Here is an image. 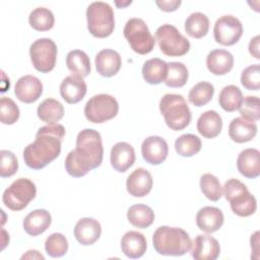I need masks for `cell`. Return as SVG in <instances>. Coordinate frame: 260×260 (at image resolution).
Instances as JSON below:
<instances>
[{
  "label": "cell",
  "mask_w": 260,
  "mask_h": 260,
  "mask_svg": "<svg viewBox=\"0 0 260 260\" xmlns=\"http://www.w3.org/2000/svg\"><path fill=\"white\" fill-rule=\"evenodd\" d=\"M45 250L53 258L62 257L68 251V241L61 233H53L45 242Z\"/></svg>",
  "instance_id": "40"
},
{
  "label": "cell",
  "mask_w": 260,
  "mask_h": 260,
  "mask_svg": "<svg viewBox=\"0 0 260 260\" xmlns=\"http://www.w3.org/2000/svg\"><path fill=\"white\" fill-rule=\"evenodd\" d=\"M36 194L37 188L35 183L29 179L19 178L4 191L2 201L7 208L19 211L28 205L36 197Z\"/></svg>",
  "instance_id": "8"
},
{
  "label": "cell",
  "mask_w": 260,
  "mask_h": 260,
  "mask_svg": "<svg viewBox=\"0 0 260 260\" xmlns=\"http://www.w3.org/2000/svg\"><path fill=\"white\" fill-rule=\"evenodd\" d=\"M159 111L167 126L175 131L185 129L192 119L189 106L181 94H165L159 101Z\"/></svg>",
  "instance_id": "3"
},
{
  "label": "cell",
  "mask_w": 260,
  "mask_h": 260,
  "mask_svg": "<svg viewBox=\"0 0 260 260\" xmlns=\"http://www.w3.org/2000/svg\"><path fill=\"white\" fill-rule=\"evenodd\" d=\"M123 35L131 49L137 54H148L154 48V38L141 18L133 17L128 19L124 26Z\"/></svg>",
  "instance_id": "6"
},
{
  "label": "cell",
  "mask_w": 260,
  "mask_h": 260,
  "mask_svg": "<svg viewBox=\"0 0 260 260\" xmlns=\"http://www.w3.org/2000/svg\"><path fill=\"white\" fill-rule=\"evenodd\" d=\"M86 83L83 77L71 74L65 77L60 84V94L68 104H77L86 93Z\"/></svg>",
  "instance_id": "17"
},
{
  "label": "cell",
  "mask_w": 260,
  "mask_h": 260,
  "mask_svg": "<svg viewBox=\"0 0 260 260\" xmlns=\"http://www.w3.org/2000/svg\"><path fill=\"white\" fill-rule=\"evenodd\" d=\"M257 134V125L254 121L237 117L232 120L229 126L230 138L237 143L251 141Z\"/></svg>",
  "instance_id": "25"
},
{
  "label": "cell",
  "mask_w": 260,
  "mask_h": 260,
  "mask_svg": "<svg viewBox=\"0 0 260 260\" xmlns=\"http://www.w3.org/2000/svg\"><path fill=\"white\" fill-rule=\"evenodd\" d=\"M181 1L180 0H156L155 4L159 7L160 10L166 11V12H171V11H175L179 8V6L181 5Z\"/></svg>",
  "instance_id": "45"
},
{
  "label": "cell",
  "mask_w": 260,
  "mask_h": 260,
  "mask_svg": "<svg viewBox=\"0 0 260 260\" xmlns=\"http://www.w3.org/2000/svg\"><path fill=\"white\" fill-rule=\"evenodd\" d=\"M222 193L235 214L246 217L255 213L257 209L256 198L249 192L247 186L238 179L228 180L223 185Z\"/></svg>",
  "instance_id": "4"
},
{
  "label": "cell",
  "mask_w": 260,
  "mask_h": 260,
  "mask_svg": "<svg viewBox=\"0 0 260 260\" xmlns=\"http://www.w3.org/2000/svg\"><path fill=\"white\" fill-rule=\"evenodd\" d=\"M29 56L36 70L42 73H48L56 65L57 46L51 39H38L30 45Z\"/></svg>",
  "instance_id": "10"
},
{
  "label": "cell",
  "mask_w": 260,
  "mask_h": 260,
  "mask_svg": "<svg viewBox=\"0 0 260 260\" xmlns=\"http://www.w3.org/2000/svg\"><path fill=\"white\" fill-rule=\"evenodd\" d=\"M214 93V87L207 81H201L195 84L189 91L188 100L195 107H202L208 104Z\"/></svg>",
  "instance_id": "38"
},
{
  "label": "cell",
  "mask_w": 260,
  "mask_h": 260,
  "mask_svg": "<svg viewBox=\"0 0 260 260\" xmlns=\"http://www.w3.org/2000/svg\"><path fill=\"white\" fill-rule=\"evenodd\" d=\"M64 136L65 128L61 124H48L41 127L35 141L23 150L25 165L32 170H41L48 166L59 156Z\"/></svg>",
  "instance_id": "1"
},
{
  "label": "cell",
  "mask_w": 260,
  "mask_h": 260,
  "mask_svg": "<svg viewBox=\"0 0 260 260\" xmlns=\"http://www.w3.org/2000/svg\"><path fill=\"white\" fill-rule=\"evenodd\" d=\"M132 3V1H126V2H119V1H115V5L119 8H123L126 7L128 5H130Z\"/></svg>",
  "instance_id": "49"
},
{
  "label": "cell",
  "mask_w": 260,
  "mask_h": 260,
  "mask_svg": "<svg viewBox=\"0 0 260 260\" xmlns=\"http://www.w3.org/2000/svg\"><path fill=\"white\" fill-rule=\"evenodd\" d=\"M52 222V216L46 209H35L23 219V229L31 237H37L46 232Z\"/></svg>",
  "instance_id": "23"
},
{
  "label": "cell",
  "mask_w": 260,
  "mask_h": 260,
  "mask_svg": "<svg viewBox=\"0 0 260 260\" xmlns=\"http://www.w3.org/2000/svg\"><path fill=\"white\" fill-rule=\"evenodd\" d=\"M147 248V242L143 234L130 231L127 232L121 240L122 252L131 259H137L144 255Z\"/></svg>",
  "instance_id": "26"
},
{
  "label": "cell",
  "mask_w": 260,
  "mask_h": 260,
  "mask_svg": "<svg viewBox=\"0 0 260 260\" xmlns=\"http://www.w3.org/2000/svg\"><path fill=\"white\" fill-rule=\"evenodd\" d=\"M259 235L260 233L257 231L255 232L252 237H251V248L253 250V253L256 254L255 255V258L258 259L259 258Z\"/></svg>",
  "instance_id": "47"
},
{
  "label": "cell",
  "mask_w": 260,
  "mask_h": 260,
  "mask_svg": "<svg viewBox=\"0 0 260 260\" xmlns=\"http://www.w3.org/2000/svg\"><path fill=\"white\" fill-rule=\"evenodd\" d=\"M241 83L248 90H258L260 88V66L253 64L245 68L241 74Z\"/></svg>",
  "instance_id": "43"
},
{
  "label": "cell",
  "mask_w": 260,
  "mask_h": 260,
  "mask_svg": "<svg viewBox=\"0 0 260 260\" xmlns=\"http://www.w3.org/2000/svg\"><path fill=\"white\" fill-rule=\"evenodd\" d=\"M66 65L72 74L81 77H86L91 70L89 57L81 50L70 51L66 56Z\"/></svg>",
  "instance_id": "32"
},
{
  "label": "cell",
  "mask_w": 260,
  "mask_h": 260,
  "mask_svg": "<svg viewBox=\"0 0 260 260\" xmlns=\"http://www.w3.org/2000/svg\"><path fill=\"white\" fill-rule=\"evenodd\" d=\"M237 168L240 174L248 179L257 178L260 175V152L256 148H246L240 152L237 158Z\"/></svg>",
  "instance_id": "22"
},
{
  "label": "cell",
  "mask_w": 260,
  "mask_h": 260,
  "mask_svg": "<svg viewBox=\"0 0 260 260\" xmlns=\"http://www.w3.org/2000/svg\"><path fill=\"white\" fill-rule=\"evenodd\" d=\"M152 184L151 174L143 168H137L128 176L126 188L131 196L144 197L151 191Z\"/></svg>",
  "instance_id": "16"
},
{
  "label": "cell",
  "mask_w": 260,
  "mask_h": 260,
  "mask_svg": "<svg viewBox=\"0 0 260 260\" xmlns=\"http://www.w3.org/2000/svg\"><path fill=\"white\" fill-rule=\"evenodd\" d=\"M222 119L220 115L212 110L200 115L197 120V130L204 138H214L221 132Z\"/></svg>",
  "instance_id": "28"
},
{
  "label": "cell",
  "mask_w": 260,
  "mask_h": 260,
  "mask_svg": "<svg viewBox=\"0 0 260 260\" xmlns=\"http://www.w3.org/2000/svg\"><path fill=\"white\" fill-rule=\"evenodd\" d=\"M28 22L34 29L38 31H47L54 26L55 17L50 9L38 7L29 13Z\"/></svg>",
  "instance_id": "35"
},
{
  "label": "cell",
  "mask_w": 260,
  "mask_h": 260,
  "mask_svg": "<svg viewBox=\"0 0 260 260\" xmlns=\"http://www.w3.org/2000/svg\"><path fill=\"white\" fill-rule=\"evenodd\" d=\"M87 29L100 39L112 35L115 28V16L110 4L103 1H95L88 5L86 9Z\"/></svg>",
  "instance_id": "5"
},
{
  "label": "cell",
  "mask_w": 260,
  "mask_h": 260,
  "mask_svg": "<svg viewBox=\"0 0 260 260\" xmlns=\"http://www.w3.org/2000/svg\"><path fill=\"white\" fill-rule=\"evenodd\" d=\"M21 259H42V260H44L45 257L42 254H40L39 251H37V250H29L21 256Z\"/></svg>",
  "instance_id": "48"
},
{
  "label": "cell",
  "mask_w": 260,
  "mask_h": 260,
  "mask_svg": "<svg viewBox=\"0 0 260 260\" xmlns=\"http://www.w3.org/2000/svg\"><path fill=\"white\" fill-rule=\"evenodd\" d=\"M111 165L119 173L126 172L135 161V151L131 144L127 142H118L111 149Z\"/></svg>",
  "instance_id": "20"
},
{
  "label": "cell",
  "mask_w": 260,
  "mask_h": 260,
  "mask_svg": "<svg viewBox=\"0 0 260 260\" xmlns=\"http://www.w3.org/2000/svg\"><path fill=\"white\" fill-rule=\"evenodd\" d=\"M248 49H249L250 54L254 58L260 59V55H259V36H255L253 39H251Z\"/></svg>",
  "instance_id": "46"
},
{
  "label": "cell",
  "mask_w": 260,
  "mask_h": 260,
  "mask_svg": "<svg viewBox=\"0 0 260 260\" xmlns=\"http://www.w3.org/2000/svg\"><path fill=\"white\" fill-rule=\"evenodd\" d=\"M76 148L84 152L90 159L92 168L96 169L102 165L104 148L101 134L94 129H83L76 137Z\"/></svg>",
  "instance_id": "12"
},
{
  "label": "cell",
  "mask_w": 260,
  "mask_h": 260,
  "mask_svg": "<svg viewBox=\"0 0 260 260\" xmlns=\"http://www.w3.org/2000/svg\"><path fill=\"white\" fill-rule=\"evenodd\" d=\"M154 250L166 256H182L191 250L192 242L186 231L181 228L161 225L152 235Z\"/></svg>",
  "instance_id": "2"
},
{
  "label": "cell",
  "mask_w": 260,
  "mask_h": 260,
  "mask_svg": "<svg viewBox=\"0 0 260 260\" xmlns=\"http://www.w3.org/2000/svg\"><path fill=\"white\" fill-rule=\"evenodd\" d=\"M200 189L203 195L211 201H218L222 196V187L219 180L209 173L201 176Z\"/></svg>",
  "instance_id": "39"
},
{
  "label": "cell",
  "mask_w": 260,
  "mask_h": 260,
  "mask_svg": "<svg viewBox=\"0 0 260 260\" xmlns=\"http://www.w3.org/2000/svg\"><path fill=\"white\" fill-rule=\"evenodd\" d=\"M209 29V19L202 12H193L185 20L186 32L195 39L205 37Z\"/></svg>",
  "instance_id": "33"
},
{
  "label": "cell",
  "mask_w": 260,
  "mask_h": 260,
  "mask_svg": "<svg viewBox=\"0 0 260 260\" xmlns=\"http://www.w3.org/2000/svg\"><path fill=\"white\" fill-rule=\"evenodd\" d=\"M206 66L212 74L224 75L233 69L234 56L226 50H212L206 57Z\"/></svg>",
  "instance_id": "24"
},
{
  "label": "cell",
  "mask_w": 260,
  "mask_h": 260,
  "mask_svg": "<svg viewBox=\"0 0 260 260\" xmlns=\"http://www.w3.org/2000/svg\"><path fill=\"white\" fill-rule=\"evenodd\" d=\"M127 218L133 226L146 229L152 224L154 220V212L145 204H134L129 207Z\"/></svg>",
  "instance_id": "31"
},
{
  "label": "cell",
  "mask_w": 260,
  "mask_h": 260,
  "mask_svg": "<svg viewBox=\"0 0 260 260\" xmlns=\"http://www.w3.org/2000/svg\"><path fill=\"white\" fill-rule=\"evenodd\" d=\"M243 99L241 89L234 84H230L220 90L218 103L225 112H235L240 109Z\"/></svg>",
  "instance_id": "34"
},
{
  "label": "cell",
  "mask_w": 260,
  "mask_h": 260,
  "mask_svg": "<svg viewBox=\"0 0 260 260\" xmlns=\"http://www.w3.org/2000/svg\"><path fill=\"white\" fill-rule=\"evenodd\" d=\"M92 169L89 157L78 148L71 150L65 158V170L74 178L83 177Z\"/></svg>",
  "instance_id": "27"
},
{
  "label": "cell",
  "mask_w": 260,
  "mask_h": 260,
  "mask_svg": "<svg viewBox=\"0 0 260 260\" xmlns=\"http://www.w3.org/2000/svg\"><path fill=\"white\" fill-rule=\"evenodd\" d=\"M168 74V63L159 58H152L144 62L142 76L149 84H159L165 81Z\"/></svg>",
  "instance_id": "29"
},
{
  "label": "cell",
  "mask_w": 260,
  "mask_h": 260,
  "mask_svg": "<svg viewBox=\"0 0 260 260\" xmlns=\"http://www.w3.org/2000/svg\"><path fill=\"white\" fill-rule=\"evenodd\" d=\"M1 162H0V176L1 178H9L13 176L18 170V161L15 154L6 149L0 151Z\"/></svg>",
  "instance_id": "44"
},
{
  "label": "cell",
  "mask_w": 260,
  "mask_h": 260,
  "mask_svg": "<svg viewBox=\"0 0 260 260\" xmlns=\"http://www.w3.org/2000/svg\"><path fill=\"white\" fill-rule=\"evenodd\" d=\"M220 254L217 240L211 236L198 235L191 246V255L196 260H215Z\"/></svg>",
  "instance_id": "15"
},
{
  "label": "cell",
  "mask_w": 260,
  "mask_h": 260,
  "mask_svg": "<svg viewBox=\"0 0 260 260\" xmlns=\"http://www.w3.org/2000/svg\"><path fill=\"white\" fill-rule=\"evenodd\" d=\"M202 147L201 140L194 134H183L179 136L175 141L176 151L185 157H190L197 154Z\"/></svg>",
  "instance_id": "36"
},
{
  "label": "cell",
  "mask_w": 260,
  "mask_h": 260,
  "mask_svg": "<svg viewBox=\"0 0 260 260\" xmlns=\"http://www.w3.org/2000/svg\"><path fill=\"white\" fill-rule=\"evenodd\" d=\"M224 221L222 211L214 206L202 207L196 215V224L204 233L211 234L218 231Z\"/></svg>",
  "instance_id": "21"
},
{
  "label": "cell",
  "mask_w": 260,
  "mask_h": 260,
  "mask_svg": "<svg viewBox=\"0 0 260 260\" xmlns=\"http://www.w3.org/2000/svg\"><path fill=\"white\" fill-rule=\"evenodd\" d=\"M102 226L100 222L91 217L79 219L74 226V237L83 246L94 244L101 237Z\"/></svg>",
  "instance_id": "18"
},
{
  "label": "cell",
  "mask_w": 260,
  "mask_h": 260,
  "mask_svg": "<svg viewBox=\"0 0 260 260\" xmlns=\"http://www.w3.org/2000/svg\"><path fill=\"white\" fill-rule=\"evenodd\" d=\"M43 93V83L34 75L21 76L15 83L14 94L22 103L31 104Z\"/></svg>",
  "instance_id": "14"
},
{
  "label": "cell",
  "mask_w": 260,
  "mask_h": 260,
  "mask_svg": "<svg viewBox=\"0 0 260 260\" xmlns=\"http://www.w3.org/2000/svg\"><path fill=\"white\" fill-rule=\"evenodd\" d=\"M119 104L117 100L107 93H100L91 96L84 106V116L91 122L101 124L117 116Z\"/></svg>",
  "instance_id": "9"
},
{
  "label": "cell",
  "mask_w": 260,
  "mask_h": 260,
  "mask_svg": "<svg viewBox=\"0 0 260 260\" xmlns=\"http://www.w3.org/2000/svg\"><path fill=\"white\" fill-rule=\"evenodd\" d=\"M38 117L47 124H55L64 116L63 105L55 99L44 100L37 109Z\"/></svg>",
  "instance_id": "30"
},
{
  "label": "cell",
  "mask_w": 260,
  "mask_h": 260,
  "mask_svg": "<svg viewBox=\"0 0 260 260\" xmlns=\"http://www.w3.org/2000/svg\"><path fill=\"white\" fill-rule=\"evenodd\" d=\"M94 63L98 73L104 77H112L119 72L122 65V59L117 51L104 49L96 54Z\"/></svg>",
  "instance_id": "19"
},
{
  "label": "cell",
  "mask_w": 260,
  "mask_h": 260,
  "mask_svg": "<svg viewBox=\"0 0 260 260\" xmlns=\"http://www.w3.org/2000/svg\"><path fill=\"white\" fill-rule=\"evenodd\" d=\"M141 153L146 162L157 166L167 158L169 146L167 141L160 136H149L141 144Z\"/></svg>",
  "instance_id": "13"
},
{
  "label": "cell",
  "mask_w": 260,
  "mask_h": 260,
  "mask_svg": "<svg viewBox=\"0 0 260 260\" xmlns=\"http://www.w3.org/2000/svg\"><path fill=\"white\" fill-rule=\"evenodd\" d=\"M188 80V69L182 62L168 63V74L165 84L169 87H182Z\"/></svg>",
  "instance_id": "37"
},
{
  "label": "cell",
  "mask_w": 260,
  "mask_h": 260,
  "mask_svg": "<svg viewBox=\"0 0 260 260\" xmlns=\"http://www.w3.org/2000/svg\"><path fill=\"white\" fill-rule=\"evenodd\" d=\"M241 117L250 121H258L260 119V106L259 98L248 95L243 99L240 107Z\"/></svg>",
  "instance_id": "42"
},
{
  "label": "cell",
  "mask_w": 260,
  "mask_h": 260,
  "mask_svg": "<svg viewBox=\"0 0 260 260\" xmlns=\"http://www.w3.org/2000/svg\"><path fill=\"white\" fill-rule=\"evenodd\" d=\"M19 109L17 105L7 96L0 100V120L5 125L14 124L19 118Z\"/></svg>",
  "instance_id": "41"
},
{
  "label": "cell",
  "mask_w": 260,
  "mask_h": 260,
  "mask_svg": "<svg viewBox=\"0 0 260 260\" xmlns=\"http://www.w3.org/2000/svg\"><path fill=\"white\" fill-rule=\"evenodd\" d=\"M155 40L160 51L170 57H180L190 50V42L179 29L169 23L160 25L155 31Z\"/></svg>",
  "instance_id": "7"
},
{
  "label": "cell",
  "mask_w": 260,
  "mask_h": 260,
  "mask_svg": "<svg viewBox=\"0 0 260 260\" xmlns=\"http://www.w3.org/2000/svg\"><path fill=\"white\" fill-rule=\"evenodd\" d=\"M243 35V24L234 15L220 16L214 23L213 37L216 43L222 46H233Z\"/></svg>",
  "instance_id": "11"
}]
</instances>
